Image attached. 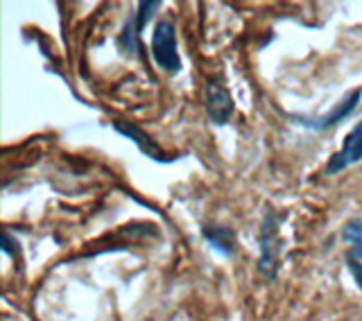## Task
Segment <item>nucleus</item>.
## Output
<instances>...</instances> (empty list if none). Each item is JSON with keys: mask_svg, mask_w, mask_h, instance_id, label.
<instances>
[{"mask_svg": "<svg viewBox=\"0 0 362 321\" xmlns=\"http://www.w3.org/2000/svg\"><path fill=\"white\" fill-rule=\"evenodd\" d=\"M286 220V215L276 211H267V215L260 222L258 245H260V260H258V274L267 281L276 279L279 274V258L283 249L281 240V222Z\"/></svg>", "mask_w": 362, "mask_h": 321, "instance_id": "f257e3e1", "label": "nucleus"}, {"mask_svg": "<svg viewBox=\"0 0 362 321\" xmlns=\"http://www.w3.org/2000/svg\"><path fill=\"white\" fill-rule=\"evenodd\" d=\"M150 50L156 66L165 73H179L181 71V57L177 50V32L170 21H158L152 32Z\"/></svg>", "mask_w": 362, "mask_h": 321, "instance_id": "f03ea898", "label": "nucleus"}, {"mask_svg": "<svg viewBox=\"0 0 362 321\" xmlns=\"http://www.w3.org/2000/svg\"><path fill=\"white\" fill-rule=\"evenodd\" d=\"M204 107L213 124H226L233 116V98L229 93V88L222 84V79L211 77L206 82V91H204Z\"/></svg>", "mask_w": 362, "mask_h": 321, "instance_id": "7ed1b4c3", "label": "nucleus"}, {"mask_svg": "<svg viewBox=\"0 0 362 321\" xmlns=\"http://www.w3.org/2000/svg\"><path fill=\"white\" fill-rule=\"evenodd\" d=\"M358 160H362V120L346 134L342 147L328 158L324 175H337V172H342L344 168L358 163Z\"/></svg>", "mask_w": 362, "mask_h": 321, "instance_id": "20e7f679", "label": "nucleus"}, {"mask_svg": "<svg viewBox=\"0 0 362 321\" xmlns=\"http://www.w3.org/2000/svg\"><path fill=\"white\" fill-rule=\"evenodd\" d=\"M360 100H362V88H354L331 113H324V116H315V118H297L294 116V122H299V124H303V127L315 129V132H324L328 127H335V124L342 122L344 118H349L351 113L356 111Z\"/></svg>", "mask_w": 362, "mask_h": 321, "instance_id": "39448f33", "label": "nucleus"}, {"mask_svg": "<svg viewBox=\"0 0 362 321\" xmlns=\"http://www.w3.org/2000/svg\"><path fill=\"white\" fill-rule=\"evenodd\" d=\"M113 129H116L118 134H122L124 139H129L139 150L145 154V156H150L154 160H158V163H168V156L165 152L161 150V145H158L150 134H145L139 124H134V122H127V120H116L113 122Z\"/></svg>", "mask_w": 362, "mask_h": 321, "instance_id": "423d86ee", "label": "nucleus"}, {"mask_svg": "<svg viewBox=\"0 0 362 321\" xmlns=\"http://www.w3.org/2000/svg\"><path fill=\"white\" fill-rule=\"evenodd\" d=\"M204 238H206V243L222 256H233L238 249L235 233L226 226H204Z\"/></svg>", "mask_w": 362, "mask_h": 321, "instance_id": "0eeeda50", "label": "nucleus"}, {"mask_svg": "<svg viewBox=\"0 0 362 321\" xmlns=\"http://www.w3.org/2000/svg\"><path fill=\"white\" fill-rule=\"evenodd\" d=\"M342 240H344V245H349L346 258L362 262V222L360 220L346 222L342 228Z\"/></svg>", "mask_w": 362, "mask_h": 321, "instance_id": "6e6552de", "label": "nucleus"}, {"mask_svg": "<svg viewBox=\"0 0 362 321\" xmlns=\"http://www.w3.org/2000/svg\"><path fill=\"white\" fill-rule=\"evenodd\" d=\"M120 45L127 54H139V30H136V18H129L124 23L122 34H120Z\"/></svg>", "mask_w": 362, "mask_h": 321, "instance_id": "1a4fd4ad", "label": "nucleus"}, {"mask_svg": "<svg viewBox=\"0 0 362 321\" xmlns=\"http://www.w3.org/2000/svg\"><path fill=\"white\" fill-rule=\"evenodd\" d=\"M158 7H161V3H139V14H136V30H139V34L143 32L147 21L152 18V14Z\"/></svg>", "mask_w": 362, "mask_h": 321, "instance_id": "9d476101", "label": "nucleus"}, {"mask_svg": "<svg viewBox=\"0 0 362 321\" xmlns=\"http://www.w3.org/2000/svg\"><path fill=\"white\" fill-rule=\"evenodd\" d=\"M346 265H349V272L354 274V281L358 283V290L362 292V262H358L354 258H346Z\"/></svg>", "mask_w": 362, "mask_h": 321, "instance_id": "9b49d317", "label": "nucleus"}, {"mask_svg": "<svg viewBox=\"0 0 362 321\" xmlns=\"http://www.w3.org/2000/svg\"><path fill=\"white\" fill-rule=\"evenodd\" d=\"M16 247H18V243H14V238H11L7 231L3 233V254L5 256H14L16 254Z\"/></svg>", "mask_w": 362, "mask_h": 321, "instance_id": "f8f14e48", "label": "nucleus"}]
</instances>
